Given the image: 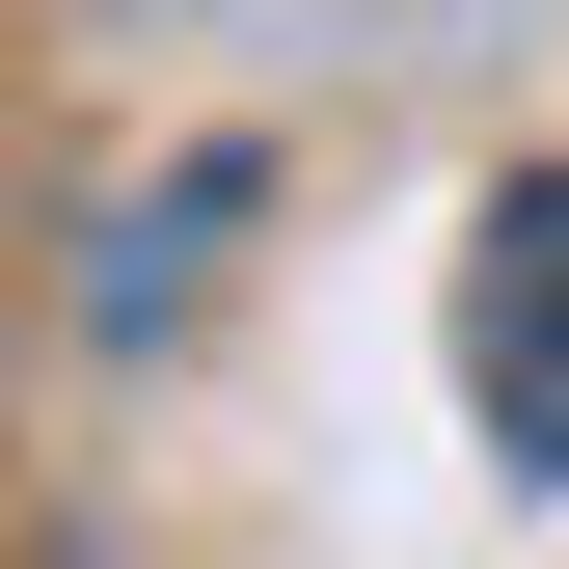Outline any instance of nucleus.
<instances>
[{
	"label": "nucleus",
	"mask_w": 569,
	"mask_h": 569,
	"mask_svg": "<svg viewBox=\"0 0 569 569\" xmlns=\"http://www.w3.org/2000/svg\"><path fill=\"white\" fill-rule=\"evenodd\" d=\"M461 407H488L516 488H569V163H516L461 218Z\"/></svg>",
	"instance_id": "1"
}]
</instances>
